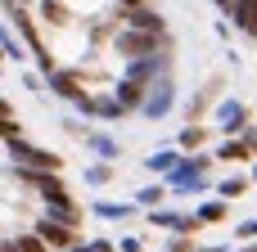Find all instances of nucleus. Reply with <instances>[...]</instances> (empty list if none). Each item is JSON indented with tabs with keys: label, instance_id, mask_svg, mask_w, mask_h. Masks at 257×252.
<instances>
[{
	"label": "nucleus",
	"instance_id": "obj_1",
	"mask_svg": "<svg viewBox=\"0 0 257 252\" xmlns=\"http://www.w3.org/2000/svg\"><path fill=\"white\" fill-rule=\"evenodd\" d=\"M9 149H14V158H18V162H27V167H36V171H59V167H63V158H59V153H50V149H32L23 135H18V140H9Z\"/></svg>",
	"mask_w": 257,
	"mask_h": 252
},
{
	"label": "nucleus",
	"instance_id": "obj_2",
	"mask_svg": "<svg viewBox=\"0 0 257 252\" xmlns=\"http://www.w3.org/2000/svg\"><path fill=\"white\" fill-rule=\"evenodd\" d=\"M154 45H158V32H140V27H136V32H122V36H117V50L131 54V59H145Z\"/></svg>",
	"mask_w": 257,
	"mask_h": 252
},
{
	"label": "nucleus",
	"instance_id": "obj_3",
	"mask_svg": "<svg viewBox=\"0 0 257 252\" xmlns=\"http://www.w3.org/2000/svg\"><path fill=\"white\" fill-rule=\"evenodd\" d=\"M36 234L45 239V248H72V225H63V221H41L36 225Z\"/></svg>",
	"mask_w": 257,
	"mask_h": 252
},
{
	"label": "nucleus",
	"instance_id": "obj_4",
	"mask_svg": "<svg viewBox=\"0 0 257 252\" xmlns=\"http://www.w3.org/2000/svg\"><path fill=\"white\" fill-rule=\"evenodd\" d=\"M50 86H54V95H63V99H72V104H81V99H86V95H81V81H77L72 72L50 68Z\"/></svg>",
	"mask_w": 257,
	"mask_h": 252
},
{
	"label": "nucleus",
	"instance_id": "obj_5",
	"mask_svg": "<svg viewBox=\"0 0 257 252\" xmlns=\"http://www.w3.org/2000/svg\"><path fill=\"white\" fill-rule=\"evenodd\" d=\"M126 23H131V27H140V32H158V36H163V18H158L154 9H140V5H131Z\"/></svg>",
	"mask_w": 257,
	"mask_h": 252
},
{
	"label": "nucleus",
	"instance_id": "obj_6",
	"mask_svg": "<svg viewBox=\"0 0 257 252\" xmlns=\"http://www.w3.org/2000/svg\"><path fill=\"white\" fill-rule=\"evenodd\" d=\"M167 108H172V86H167V81H158V86H154V95L145 99V113H149V117H163Z\"/></svg>",
	"mask_w": 257,
	"mask_h": 252
},
{
	"label": "nucleus",
	"instance_id": "obj_7",
	"mask_svg": "<svg viewBox=\"0 0 257 252\" xmlns=\"http://www.w3.org/2000/svg\"><path fill=\"white\" fill-rule=\"evenodd\" d=\"M230 14H235V23H239L244 32H257V0H235Z\"/></svg>",
	"mask_w": 257,
	"mask_h": 252
},
{
	"label": "nucleus",
	"instance_id": "obj_8",
	"mask_svg": "<svg viewBox=\"0 0 257 252\" xmlns=\"http://www.w3.org/2000/svg\"><path fill=\"white\" fill-rule=\"evenodd\" d=\"M203 171H208V162H203V158H190L172 180H176V185H203Z\"/></svg>",
	"mask_w": 257,
	"mask_h": 252
},
{
	"label": "nucleus",
	"instance_id": "obj_9",
	"mask_svg": "<svg viewBox=\"0 0 257 252\" xmlns=\"http://www.w3.org/2000/svg\"><path fill=\"white\" fill-rule=\"evenodd\" d=\"M140 99H145V86H140L136 77H131V81H122V90H117V104H122V108H136Z\"/></svg>",
	"mask_w": 257,
	"mask_h": 252
},
{
	"label": "nucleus",
	"instance_id": "obj_10",
	"mask_svg": "<svg viewBox=\"0 0 257 252\" xmlns=\"http://www.w3.org/2000/svg\"><path fill=\"white\" fill-rule=\"evenodd\" d=\"M221 122H226V131H239V122H244V108H239V104H226V108H221Z\"/></svg>",
	"mask_w": 257,
	"mask_h": 252
},
{
	"label": "nucleus",
	"instance_id": "obj_11",
	"mask_svg": "<svg viewBox=\"0 0 257 252\" xmlns=\"http://www.w3.org/2000/svg\"><path fill=\"white\" fill-rule=\"evenodd\" d=\"M248 153H253L248 144H226V149H221V162H244Z\"/></svg>",
	"mask_w": 257,
	"mask_h": 252
},
{
	"label": "nucleus",
	"instance_id": "obj_12",
	"mask_svg": "<svg viewBox=\"0 0 257 252\" xmlns=\"http://www.w3.org/2000/svg\"><path fill=\"white\" fill-rule=\"evenodd\" d=\"M176 167V153H154L149 158V171H172Z\"/></svg>",
	"mask_w": 257,
	"mask_h": 252
},
{
	"label": "nucleus",
	"instance_id": "obj_13",
	"mask_svg": "<svg viewBox=\"0 0 257 252\" xmlns=\"http://www.w3.org/2000/svg\"><path fill=\"white\" fill-rule=\"evenodd\" d=\"M5 252H45V239H18V243H9Z\"/></svg>",
	"mask_w": 257,
	"mask_h": 252
},
{
	"label": "nucleus",
	"instance_id": "obj_14",
	"mask_svg": "<svg viewBox=\"0 0 257 252\" xmlns=\"http://www.w3.org/2000/svg\"><path fill=\"white\" fill-rule=\"evenodd\" d=\"M45 18H50V23H54V27H63V23H68V9H63V5H54V0H50V5H45Z\"/></svg>",
	"mask_w": 257,
	"mask_h": 252
},
{
	"label": "nucleus",
	"instance_id": "obj_15",
	"mask_svg": "<svg viewBox=\"0 0 257 252\" xmlns=\"http://www.w3.org/2000/svg\"><path fill=\"white\" fill-rule=\"evenodd\" d=\"M226 216V203H208L203 212H199V221H221Z\"/></svg>",
	"mask_w": 257,
	"mask_h": 252
},
{
	"label": "nucleus",
	"instance_id": "obj_16",
	"mask_svg": "<svg viewBox=\"0 0 257 252\" xmlns=\"http://www.w3.org/2000/svg\"><path fill=\"white\" fill-rule=\"evenodd\" d=\"M181 144H185V149H194V144H203V126H190V131L181 135Z\"/></svg>",
	"mask_w": 257,
	"mask_h": 252
},
{
	"label": "nucleus",
	"instance_id": "obj_17",
	"mask_svg": "<svg viewBox=\"0 0 257 252\" xmlns=\"http://www.w3.org/2000/svg\"><path fill=\"white\" fill-rule=\"evenodd\" d=\"M221 194H226V198H239V194H244V180H226Z\"/></svg>",
	"mask_w": 257,
	"mask_h": 252
},
{
	"label": "nucleus",
	"instance_id": "obj_18",
	"mask_svg": "<svg viewBox=\"0 0 257 252\" xmlns=\"http://www.w3.org/2000/svg\"><path fill=\"white\" fill-rule=\"evenodd\" d=\"M5 117H14V108H9V99H0V122H5Z\"/></svg>",
	"mask_w": 257,
	"mask_h": 252
},
{
	"label": "nucleus",
	"instance_id": "obj_19",
	"mask_svg": "<svg viewBox=\"0 0 257 252\" xmlns=\"http://www.w3.org/2000/svg\"><path fill=\"white\" fill-rule=\"evenodd\" d=\"M239 234H257V221H248V225H244V230H239Z\"/></svg>",
	"mask_w": 257,
	"mask_h": 252
},
{
	"label": "nucleus",
	"instance_id": "obj_20",
	"mask_svg": "<svg viewBox=\"0 0 257 252\" xmlns=\"http://www.w3.org/2000/svg\"><path fill=\"white\" fill-rule=\"evenodd\" d=\"M72 252H104V248H72Z\"/></svg>",
	"mask_w": 257,
	"mask_h": 252
},
{
	"label": "nucleus",
	"instance_id": "obj_21",
	"mask_svg": "<svg viewBox=\"0 0 257 252\" xmlns=\"http://www.w3.org/2000/svg\"><path fill=\"white\" fill-rule=\"evenodd\" d=\"M217 5H221V9H230V5H235V0H217Z\"/></svg>",
	"mask_w": 257,
	"mask_h": 252
},
{
	"label": "nucleus",
	"instance_id": "obj_22",
	"mask_svg": "<svg viewBox=\"0 0 257 252\" xmlns=\"http://www.w3.org/2000/svg\"><path fill=\"white\" fill-rule=\"evenodd\" d=\"M122 5H126V9H131V5H140V0H122Z\"/></svg>",
	"mask_w": 257,
	"mask_h": 252
},
{
	"label": "nucleus",
	"instance_id": "obj_23",
	"mask_svg": "<svg viewBox=\"0 0 257 252\" xmlns=\"http://www.w3.org/2000/svg\"><path fill=\"white\" fill-rule=\"evenodd\" d=\"M253 180H257V167H253Z\"/></svg>",
	"mask_w": 257,
	"mask_h": 252
},
{
	"label": "nucleus",
	"instance_id": "obj_24",
	"mask_svg": "<svg viewBox=\"0 0 257 252\" xmlns=\"http://www.w3.org/2000/svg\"><path fill=\"white\" fill-rule=\"evenodd\" d=\"M0 54H5V50H0Z\"/></svg>",
	"mask_w": 257,
	"mask_h": 252
}]
</instances>
